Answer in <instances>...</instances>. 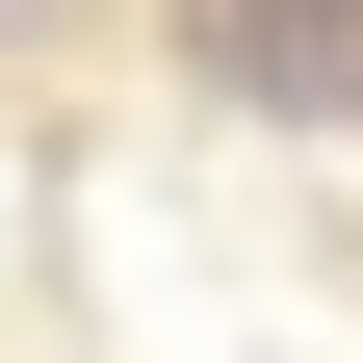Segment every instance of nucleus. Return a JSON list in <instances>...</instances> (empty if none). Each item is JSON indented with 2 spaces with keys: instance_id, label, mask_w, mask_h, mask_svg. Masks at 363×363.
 Masks as SVG:
<instances>
[{
  "instance_id": "f257e3e1",
  "label": "nucleus",
  "mask_w": 363,
  "mask_h": 363,
  "mask_svg": "<svg viewBox=\"0 0 363 363\" xmlns=\"http://www.w3.org/2000/svg\"><path fill=\"white\" fill-rule=\"evenodd\" d=\"M208 104H259V130H363V0H208Z\"/></svg>"
}]
</instances>
